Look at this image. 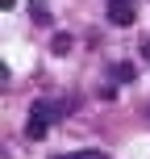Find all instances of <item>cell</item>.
<instances>
[{
	"instance_id": "1",
	"label": "cell",
	"mask_w": 150,
	"mask_h": 159,
	"mask_svg": "<svg viewBox=\"0 0 150 159\" xmlns=\"http://www.w3.org/2000/svg\"><path fill=\"white\" fill-rule=\"evenodd\" d=\"M54 113H58V105L54 101H38L29 109V121H25V134L33 138V143H38V138H46V130L54 126Z\"/></svg>"
},
{
	"instance_id": "2",
	"label": "cell",
	"mask_w": 150,
	"mask_h": 159,
	"mask_svg": "<svg viewBox=\"0 0 150 159\" xmlns=\"http://www.w3.org/2000/svg\"><path fill=\"white\" fill-rule=\"evenodd\" d=\"M138 0H109V21L113 25H134Z\"/></svg>"
},
{
	"instance_id": "3",
	"label": "cell",
	"mask_w": 150,
	"mask_h": 159,
	"mask_svg": "<svg viewBox=\"0 0 150 159\" xmlns=\"http://www.w3.org/2000/svg\"><path fill=\"white\" fill-rule=\"evenodd\" d=\"M54 159H109L104 151H71V155H54Z\"/></svg>"
},
{
	"instance_id": "4",
	"label": "cell",
	"mask_w": 150,
	"mask_h": 159,
	"mask_svg": "<svg viewBox=\"0 0 150 159\" xmlns=\"http://www.w3.org/2000/svg\"><path fill=\"white\" fill-rule=\"evenodd\" d=\"M29 13H33V21H38V25H46V21H50V13H46V4H42V0H33Z\"/></svg>"
},
{
	"instance_id": "5",
	"label": "cell",
	"mask_w": 150,
	"mask_h": 159,
	"mask_svg": "<svg viewBox=\"0 0 150 159\" xmlns=\"http://www.w3.org/2000/svg\"><path fill=\"white\" fill-rule=\"evenodd\" d=\"M113 75H117V80H134V67H129V63H117V67H113Z\"/></svg>"
},
{
	"instance_id": "6",
	"label": "cell",
	"mask_w": 150,
	"mask_h": 159,
	"mask_svg": "<svg viewBox=\"0 0 150 159\" xmlns=\"http://www.w3.org/2000/svg\"><path fill=\"white\" fill-rule=\"evenodd\" d=\"M142 55H146V63H150V42H142Z\"/></svg>"
},
{
	"instance_id": "7",
	"label": "cell",
	"mask_w": 150,
	"mask_h": 159,
	"mask_svg": "<svg viewBox=\"0 0 150 159\" xmlns=\"http://www.w3.org/2000/svg\"><path fill=\"white\" fill-rule=\"evenodd\" d=\"M0 4H4V8H13V4H17V0H0Z\"/></svg>"
}]
</instances>
